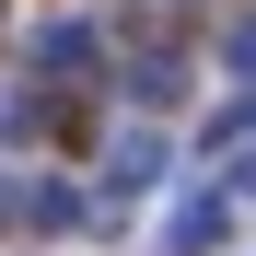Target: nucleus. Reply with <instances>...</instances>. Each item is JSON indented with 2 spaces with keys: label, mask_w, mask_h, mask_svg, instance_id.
<instances>
[{
  "label": "nucleus",
  "mask_w": 256,
  "mask_h": 256,
  "mask_svg": "<svg viewBox=\"0 0 256 256\" xmlns=\"http://www.w3.org/2000/svg\"><path fill=\"white\" fill-rule=\"evenodd\" d=\"M210 233H222V198H186V210H175V256H198Z\"/></svg>",
  "instance_id": "nucleus-2"
},
{
  "label": "nucleus",
  "mask_w": 256,
  "mask_h": 256,
  "mask_svg": "<svg viewBox=\"0 0 256 256\" xmlns=\"http://www.w3.org/2000/svg\"><path fill=\"white\" fill-rule=\"evenodd\" d=\"M0 222H12V186H0Z\"/></svg>",
  "instance_id": "nucleus-4"
},
{
  "label": "nucleus",
  "mask_w": 256,
  "mask_h": 256,
  "mask_svg": "<svg viewBox=\"0 0 256 256\" xmlns=\"http://www.w3.org/2000/svg\"><path fill=\"white\" fill-rule=\"evenodd\" d=\"M82 58H94V35H82V24H47V35H35V70H82Z\"/></svg>",
  "instance_id": "nucleus-1"
},
{
  "label": "nucleus",
  "mask_w": 256,
  "mask_h": 256,
  "mask_svg": "<svg viewBox=\"0 0 256 256\" xmlns=\"http://www.w3.org/2000/svg\"><path fill=\"white\" fill-rule=\"evenodd\" d=\"M163 175V140H116V186H152Z\"/></svg>",
  "instance_id": "nucleus-3"
}]
</instances>
